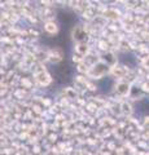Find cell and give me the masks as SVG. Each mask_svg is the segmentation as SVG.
Instances as JSON below:
<instances>
[{
  "mask_svg": "<svg viewBox=\"0 0 149 155\" xmlns=\"http://www.w3.org/2000/svg\"><path fill=\"white\" fill-rule=\"evenodd\" d=\"M109 71H110V67L107 64H104L103 61H100L91 67L87 78L91 80H100V79H103L105 75H108Z\"/></svg>",
  "mask_w": 149,
  "mask_h": 155,
  "instance_id": "6da1fadb",
  "label": "cell"
},
{
  "mask_svg": "<svg viewBox=\"0 0 149 155\" xmlns=\"http://www.w3.org/2000/svg\"><path fill=\"white\" fill-rule=\"evenodd\" d=\"M131 89H132V84L128 83L127 80H118L117 83L113 85L114 94L117 97H121V98L130 97V94H131Z\"/></svg>",
  "mask_w": 149,
  "mask_h": 155,
  "instance_id": "7a4b0ae2",
  "label": "cell"
},
{
  "mask_svg": "<svg viewBox=\"0 0 149 155\" xmlns=\"http://www.w3.org/2000/svg\"><path fill=\"white\" fill-rule=\"evenodd\" d=\"M64 57H65V53L64 49L60 47H55V48H51L48 49V61L53 65H57L60 62L64 61Z\"/></svg>",
  "mask_w": 149,
  "mask_h": 155,
  "instance_id": "3957f363",
  "label": "cell"
},
{
  "mask_svg": "<svg viewBox=\"0 0 149 155\" xmlns=\"http://www.w3.org/2000/svg\"><path fill=\"white\" fill-rule=\"evenodd\" d=\"M34 80H35V83L40 87H49L52 84V81H53L52 75L48 71H43V72H39V74H35Z\"/></svg>",
  "mask_w": 149,
  "mask_h": 155,
  "instance_id": "277c9868",
  "label": "cell"
},
{
  "mask_svg": "<svg viewBox=\"0 0 149 155\" xmlns=\"http://www.w3.org/2000/svg\"><path fill=\"white\" fill-rule=\"evenodd\" d=\"M101 61L104 64H107L109 67H114L115 65H118V58L115 52L113 51H109V52H105L101 54Z\"/></svg>",
  "mask_w": 149,
  "mask_h": 155,
  "instance_id": "5b68a950",
  "label": "cell"
},
{
  "mask_svg": "<svg viewBox=\"0 0 149 155\" xmlns=\"http://www.w3.org/2000/svg\"><path fill=\"white\" fill-rule=\"evenodd\" d=\"M91 51H92V47H91L90 43H78V44H74V53H78L82 57H87Z\"/></svg>",
  "mask_w": 149,
  "mask_h": 155,
  "instance_id": "8992f818",
  "label": "cell"
},
{
  "mask_svg": "<svg viewBox=\"0 0 149 155\" xmlns=\"http://www.w3.org/2000/svg\"><path fill=\"white\" fill-rule=\"evenodd\" d=\"M43 30L46 31L47 35L55 36V35L59 34L60 26H59V23H57L56 21H48V22H44V25H43Z\"/></svg>",
  "mask_w": 149,
  "mask_h": 155,
  "instance_id": "52a82bcc",
  "label": "cell"
},
{
  "mask_svg": "<svg viewBox=\"0 0 149 155\" xmlns=\"http://www.w3.org/2000/svg\"><path fill=\"white\" fill-rule=\"evenodd\" d=\"M119 110H121V115L126 116V118H131V115L134 114V106L131 101H122L119 104Z\"/></svg>",
  "mask_w": 149,
  "mask_h": 155,
  "instance_id": "ba28073f",
  "label": "cell"
},
{
  "mask_svg": "<svg viewBox=\"0 0 149 155\" xmlns=\"http://www.w3.org/2000/svg\"><path fill=\"white\" fill-rule=\"evenodd\" d=\"M96 49H97V52H100L103 54V53L105 52H109V51H112V44L109 43L108 39H103V38H100L97 41H96Z\"/></svg>",
  "mask_w": 149,
  "mask_h": 155,
  "instance_id": "9c48e42d",
  "label": "cell"
},
{
  "mask_svg": "<svg viewBox=\"0 0 149 155\" xmlns=\"http://www.w3.org/2000/svg\"><path fill=\"white\" fill-rule=\"evenodd\" d=\"M62 93H64L65 98H68V100L76 101L79 98V97H78V91H76L75 88H73V87H66V88H64Z\"/></svg>",
  "mask_w": 149,
  "mask_h": 155,
  "instance_id": "30bf717a",
  "label": "cell"
},
{
  "mask_svg": "<svg viewBox=\"0 0 149 155\" xmlns=\"http://www.w3.org/2000/svg\"><path fill=\"white\" fill-rule=\"evenodd\" d=\"M20 85L22 87V89H32L34 88V83H32V80L29 79V78H22L20 80Z\"/></svg>",
  "mask_w": 149,
  "mask_h": 155,
  "instance_id": "8fae6325",
  "label": "cell"
},
{
  "mask_svg": "<svg viewBox=\"0 0 149 155\" xmlns=\"http://www.w3.org/2000/svg\"><path fill=\"white\" fill-rule=\"evenodd\" d=\"M71 61H73L74 64L79 65V64H82V62L84 61V57H82V56L78 54V53H74L73 52V54H71Z\"/></svg>",
  "mask_w": 149,
  "mask_h": 155,
  "instance_id": "7c38bea8",
  "label": "cell"
},
{
  "mask_svg": "<svg viewBox=\"0 0 149 155\" xmlns=\"http://www.w3.org/2000/svg\"><path fill=\"white\" fill-rule=\"evenodd\" d=\"M139 85H140V88L144 93H149V80H143Z\"/></svg>",
  "mask_w": 149,
  "mask_h": 155,
  "instance_id": "4fadbf2b",
  "label": "cell"
},
{
  "mask_svg": "<svg viewBox=\"0 0 149 155\" xmlns=\"http://www.w3.org/2000/svg\"><path fill=\"white\" fill-rule=\"evenodd\" d=\"M86 89L90 91V92H96L97 91V85H96L95 83H92L91 80H88L87 84H86Z\"/></svg>",
  "mask_w": 149,
  "mask_h": 155,
  "instance_id": "5bb4252c",
  "label": "cell"
},
{
  "mask_svg": "<svg viewBox=\"0 0 149 155\" xmlns=\"http://www.w3.org/2000/svg\"><path fill=\"white\" fill-rule=\"evenodd\" d=\"M143 127L145 129H149V115L144 116V120H143Z\"/></svg>",
  "mask_w": 149,
  "mask_h": 155,
  "instance_id": "9a60e30c",
  "label": "cell"
},
{
  "mask_svg": "<svg viewBox=\"0 0 149 155\" xmlns=\"http://www.w3.org/2000/svg\"><path fill=\"white\" fill-rule=\"evenodd\" d=\"M148 43H149V41H148Z\"/></svg>",
  "mask_w": 149,
  "mask_h": 155,
  "instance_id": "2e32d148",
  "label": "cell"
}]
</instances>
